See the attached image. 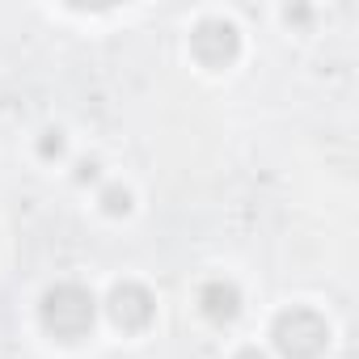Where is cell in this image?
I'll return each mask as SVG.
<instances>
[{
	"instance_id": "6da1fadb",
	"label": "cell",
	"mask_w": 359,
	"mask_h": 359,
	"mask_svg": "<svg viewBox=\"0 0 359 359\" xmlns=\"http://www.w3.org/2000/svg\"><path fill=\"white\" fill-rule=\"evenodd\" d=\"M43 325L55 338H81L93 325V296L76 283H60L43 296Z\"/></svg>"
},
{
	"instance_id": "7a4b0ae2",
	"label": "cell",
	"mask_w": 359,
	"mask_h": 359,
	"mask_svg": "<svg viewBox=\"0 0 359 359\" xmlns=\"http://www.w3.org/2000/svg\"><path fill=\"white\" fill-rule=\"evenodd\" d=\"M330 342V325L313 309H292L275 321V346L287 359H317Z\"/></svg>"
},
{
	"instance_id": "3957f363",
	"label": "cell",
	"mask_w": 359,
	"mask_h": 359,
	"mask_svg": "<svg viewBox=\"0 0 359 359\" xmlns=\"http://www.w3.org/2000/svg\"><path fill=\"white\" fill-rule=\"evenodd\" d=\"M191 47H195V55H199L208 68H220V64H229V60L237 55L241 39H237V26H233V22L212 18V22H203V26L191 34Z\"/></svg>"
},
{
	"instance_id": "277c9868",
	"label": "cell",
	"mask_w": 359,
	"mask_h": 359,
	"mask_svg": "<svg viewBox=\"0 0 359 359\" xmlns=\"http://www.w3.org/2000/svg\"><path fill=\"white\" fill-rule=\"evenodd\" d=\"M110 317L123 330H144L152 321V296L140 283H123V287L110 292Z\"/></svg>"
},
{
	"instance_id": "5b68a950",
	"label": "cell",
	"mask_w": 359,
	"mask_h": 359,
	"mask_svg": "<svg viewBox=\"0 0 359 359\" xmlns=\"http://www.w3.org/2000/svg\"><path fill=\"white\" fill-rule=\"evenodd\" d=\"M199 304H203V313L212 317V321H233L237 317V309H241V296H237V287L233 283H224V279H212L203 292H199Z\"/></svg>"
},
{
	"instance_id": "8992f818",
	"label": "cell",
	"mask_w": 359,
	"mask_h": 359,
	"mask_svg": "<svg viewBox=\"0 0 359 359\" xmlns=\"http://www.w3.org/2000/svg\"><path fill=\"white\" fill-rule=\"evenodd\" d=\"M102 208H106L110 216H127V212H131V191H123V187H110V191L102 195Z\"/></svg>"
},
{
	"instance_id": "52a82bcc",
	"label": "cell",
	"mask_w": 359,
	"mask_h": 359,
	"mask_svg": "<svg viewBox=\"0 0 359 359\" xmlns=\"http://www.w3.org/2000/svg\"><path fill=\"white\" fill-rule=\"evenodd\" d=\"M64 152V135L60 131H47V140H43V156H60Z\"/></svg>"
},
{
	"instance_id": "ba28073f",
	"label": "cell",
	"mask_w": 359,
	"mask_h": 359,
	"mask_svg": "<svg viewBox=\"0 0 359 359\" xmlns=\"http://www.w3.org/2000/svg\"><path fill=\"white\" fill-rule=\"evenodd\" d=\"M76 177H81V182H85V177H97V165H93V161H85V165H81V173H76Z\"/></svg>"
},
{
	"instance_id": "9c48e42d",
	"label": "cell",
	"mask_w": 359,
	"mask_h": 359,
	"mask_svg": "<svg viewBox=\"0 0 359 359\" xmlns=\"http://www.w3.org/2000/svg\"><path fill=\"white\" fill-rule=\"evenodd\" d=\"M237 359H266V355L258 346H245V351H237Z\"/></svg>"
}]
</instances>
